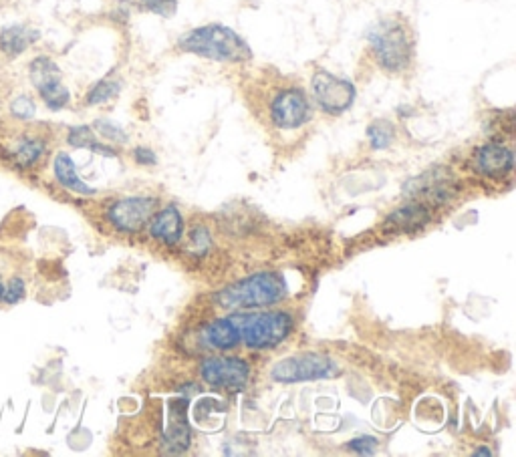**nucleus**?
I'll return each mask as SVG.
<instances>
[{"instance_id": "obj_5", "label": "nucleus", "mask_w": 516, "mask_h": 457, "mask_svg": "<svg viewBox=\"0 0 516 457\" xmlns=\"http://www.w3.org/2000/svg\"><path fill=\"white\" fill-rule=\"evenodd\" d=\"M341 373V367L337 361L323 353H303L287 357L273 365L271 377L277 383H307V381H321V379H333Z\"/></svg>"}, {"instance_id": "obj_14", "label": "nucleus", "mask_w": 516, "mask_h": 457, "mask_svg": "<svg viewBox=\"0 0 516 457\" xmlns=\"http://www.w3.org/2000/svg\"><path fill=\"white\" fill-rule=\"evenodd\" d=\"M200 339L206 347L218 349V351H230L240 345V327H238V315L216 319L210 325H206L200 333Z\"/></svg>"}, {"instance_id": "obj_3", "label": "nucleus", "mask_w": 516, "mask_h": 457, "mask_svg": "<svg viewBox=\"0 0 516 457\" xmlns=\"http://www.w3.org/2000/svg\"><path fill=\"white\" fill-rule=\"evenodd\" d=\"M367 41L377 65L383 71L402 73L412 65L414 39L408 25L402 19L390 17L377 21L369 29Z\"/></svg>"}, {"instance_id": "obj_2", "label": "nucleus", "mask_w": 516, "mask_h": 457, "mask_svg": "<svg viewBox=\"0 0 516 457\" xmlns=\"http://www.w3.org/2000/svg\"><path fill=\"white\" fill-rule=\"evenodd\" d=\"M178 47L184 53L198 55L216 63H246L252 59L248 43L224 25H204L186 33Z\"/></svg>"}, {"instance_id": "obj_17", "label": "nucleus", "mask_w": 516, "mask_h": 457, "mask_svg": "<svg viewBox=\"0 0 516 457\" xmlns=\"http://www.w3.org/2000/svg\"><path fill=\"white\" fill-rule=\"evenodd\" d=\"M45 154H47V141L39 135H21L9 147L11 160L23 170L37 166Z\"/></svg>"}, {"instance_id": "obj_8", "label": "nucleus", "mask_w": 516, "mask_h": 457, "mask_svg": "<svg viewBox=\"0 0 516 457\" xmlns=\"http://www.w3.org/2000/svg\"><path fill=\"white\" fill-rule=\"evenodd\" d=\"M311 91L317 105L327 115H341L355 103L357 89L351 81L341 79L329 71H317L311 79Z\"/></svg>"}, {"instance_id": "obj_18", "label": "nucleus", "mask_w": 516, "mask_h": 457, "mask_svg": "<svg viewBox=\"0 0 516 457\" xmlns=\"http://www.w3.org/2000/svg\"><path fill=\"white\" fill-rule=\"evenodd\" d=\"M53 174H55V180L71 194H79V196H95L97 190L87 186L79 174H77V166L73 162V158L69 154H65V151H59V154L55 156L53 160Z\"/></svg>"}, {"instance_id": "obj_25", "label": "nucleus", "mask_w": 516, "mask_h": 457, "mask_svg": "<svg viewBox=\"0 0 516 457\" xmlns=\"http://www.w3.org/2000/svg\"><path fill=\"white\" fill-rule=\"evenodd\" d=\"M25 296H27V286H25V280H23V278L15 276V278H11V280L5 284L3 302H7V304H17V302H21Z\"/></svg>"}, {"instance_id": "obj_10", "label": "nucleus", "mask_w": 516, "mask_h": 457, "mask_svg": "<svg viewBox=\"0 0 516 457\" xmlns=\"http://www.w3.org/2000/svg\"><path fill=\"white\" fill-rule=\"evenodd\" d=\"M154 198H123L107 208V222L121 234H138L156 210Z\"/></svg>"}, {"instance_id": "obj_11", "label": "nucleus", "mask_w": 516, "mask_h": 457, "mask_svg": "<svg viewBox=\"0 0 516 457\" xmlns=\"http://www.w3.org/2000/svg\"><path fill=\"white\" fill-rule=\"evenodd\" d=\"M454 190V176L446 168H436L410 180L404 188V196L412 200H426L430 204H446L452 200Z\"/></svg>"}, {"instance_id": "obj_15", "label": "nucleus", "mask_w": 516, "mask_h": 457, "mask_svg": "<svg viewBox=\"0 0 516 457\" xmlns=\"http://www.w3.org/2000/svg\"><path fill=\"white\" fill-rule=\"evenodd\" d=\"M150 234L164 246H176L184 234V218L176 206H166L154 218H150Z\"/></svg>"}, {"instance_id": "obj_26", "label": "nucleus", "mask_w": 516, "mask_h": 457, "mask_svg": "<svg viewBox=\"0 0 516 457\" xmlns=\"http://www.w3.org/2000/svg\"><path fill=\"white\" fill-rule=\"evenodd\" d=\"M146 11L160 15V17H172L178 9V0H142Z\"/></svg>"}, {"instance_id": "obj_6", "label": "nucleus", "mask_w": 516, "mask_h": 457, "mask_svg": "<svg viewBox=\"0 0 516 457\" xmlns=\"http://www.w3.org/2000/svg\"><path fill=\"white\" fill-rule=\"evenodd\" d=\"M313 117V105L299 87H283L269 101V119L275 129L295 131Z\"/></svg>"}, {"instance_id": "obj_7", "label": "nucleus", "mask_w": 516, "mask_h": 457, "mask_svg": "<svg viewBox=\"0 0 516 457\" xmlns=\"http://www.w3.org/2000/svg\"><path fill=\"white\" fill-rule=\"evenodd\" d=\"M29 79L51 111H61L71 103V93L63 83L61 69L51 57H35L29 65Z\"/></svg>"}, {"instance_id": "obj_1", "label": "nucleus", "mask_w": 516, "mask_h": 457, "mask_svg": "<svg viewBox=\"0 0 516 457\" xmlns=\"http://www.w3.org/2000/svg\"><path fill=\"white\" fill-rule=\"evenodd\" d=\"M287 284L277 272H256L250 274L216 294L218 307L226 311H254L267 309L283 300Z\"/></svg>"}, {"instance_id": "obj_22", "label": "nucleus", "mask_w": 516, "mask_h": 457, "mask_svg": "<svg viewBox=\"0 0 516 457\" xmlns=\"http://www.w3.org/2000/svg\"><path fill=\"white\" fill-rule=\"evenodd\" d=\"M119 93H121V81L107 77V79H101L99 83H95V85L89 89V93H87V97H85V103L91 105V107L103 105V103L115 99Z\"/></svg>"}, {"instance_id": "obj_21", "label": "nucleus", "mask_w": 516, "mask_h": 457, "mask_svg": "<svg viewBox=\"0 0 516 457\" xmlns=\"http://www.w3.org/2000/svg\"><path fill=\"white\" fill-rule=\"evenodd\" d=\"M367 139H369L371 149H375V151L387 149L396 139V127L392 121H387V119H375L367 127Z\"/></svg>"}, {"instance_id": "obj_31", "label": "nucleus", "mask_w": 516, "mask_h": 457, "mask_svg": "<svg viewBox=\"0 0 516 457\" xmlns=\"http://www.w3.org/2000/svg\"><path fill=\"white\" fill-rule=\"evenodd\" d=\"M474 455H490V449H478L474 451Z\"/></svg>"}, {"instance_id": "obj_12", "label": "nucleus", "mask_w": 516, "mask_h": 457, "mask_svg": "<svg viewBox=\"0 0 516 457\" xmlns=\"http://www.w3.org/2000/svg\"><path fill=\"white\" fill-rule=\"evenodd\" d=\"M188 399L168 403V419L162 433V447L166 453H184L192 443V431L186 419Z\"/></svg>"}, {"instance_id": "obj_9", "label": "nucleus", "mask_w": 516, "mask_h": 457, "mask_svg": "<svg viewBox=\"0 0 516 457\" xmlns=\"http://www.w3.org/2000/svg\"><path fill=\"white\" fill-rule=\"evenodd\" d=\"M200 375L210 387L240 391L250 379V367L238 357H208L200 365Z\"/></svg>"}, {"instance_id": "obj_19", "label": "nucleus", "mask_w": 516, "mask_h": 457, "mask_svg": "<svg viewBox=\"0 0 516 457\" xmlns=\"http://www.w3.org/2000/svg\"><path fill=\"white\" fill-rule=\"evenodd\" d=\"M39 39L41 33L37 29H31L27 25H9L0 31V51L7 57H19L29 51Z\"/></svg>"}, {"instance_id": "obj_27", "label": "nucleus", "mask_w": 516, "mask_h": 457, "mask_svg": "<svg viewBox=\"0 0 516 457\" xmlns=\"http://www.w3.org/2000/svg\"><path fill=\"white\" fill-rule=\"evenodd\" d=\"M210 232L204 228V226H198V228H194L192 230V234H190V246H192V250L196 252V254H206L208 252V248H210Z\"/></svg>"}, {"instance_id": "obj_29", "label": "nucleus", "mask_w": 516, "mask_h": 457, "mask_svg": "<svg viewBox=\"0 0 516 457\" xmlns=\"http://www.w3.org/2000/svg\"><path fill=\"white\" fill-rule=\"evenodd\" d=\"M134 160L142 166H156L158 164V156L154 154L150 147H144V145L134 149Z\"/></svg>"}, {"instance_id": "obj_4", "label": "nucleus", "mask_w": 516, "mask_h": 457, "mask_svg": "<svg viewBox=\"0 0 516 457\" xmlns=\"http://www.w3.org/2000/svg\"><path fill=\"white\" fill-rule=\"evenodd\" d=\"M240 343L250 351H267L285 343L295 327V319L287 311H267L254 315H238Z\"/></svg>"}, {"instance_id": "obj_30", "label": "nucleus", "mask_w": 516, "mask_h": 457, "mask_svg": "<svg viewBox=\"0 0 516 457\" xmlns=\"http://www.w3.org/2000/svg\"><path fill=\"white\" fill-rule=\"evenodd\" d=\"M5 280H3V276H0V302H3V294H5Z\"/></svg>"}, {"instance_id": "obj_28", "label": "nucleus", "mask_w": 516, "mask_h": 457, "mask_svg": "<svg viewBox=\"0 0 516 457\" xmlns=\"http://www.w3.org/2000/svg\"><path fill=\"white\" fill-rule=\"evenodd\" d=\"M377 445H379V441H377L375 437H371V435H363V437L353 439L347 447H349L351 451L361 453V455H369V453H373V451L377 449Z\"/></svg>"}, {"instance_id": "obj_24", "label": "nucleus", "mask_w": 516, "mask_h": 457, "mask_svg": "<svg viewBox=\"0 0 516 457\" xmlns=\"http://www.w3.org/2000/svg\"><path fill=\"white\" fill-rule=\"evenodd\" d=\"M93 127H95V131H97L101 137H105L107 141H113V143H125V141H127V133H125L117 123H113V121H109V119H97V121L93 123Z\"/></svg>"}, {"instance_id": "obj_16", "label": "nucleus", "mask_w": 516, "mask_h": 457, "mask_svg": "<svg viewBox=\"0 0 516 457\" xmlns=\"http://www.w3.org/2000/svg\"><path fill=\"white\" fill-rule=\"evenodd\" d=\"M432 222V212L428 210L426 204H408L392 212L385 218L387 230L398 232V234H410L426 228Z\"/></svg>"}, {"instance_id": "obj_20", "label": "nucleus", "mask_w": 516, "mask_h": 457, "mask_svg": "<svg viewBox=\"0 0 516 457\" xmlns=\"http://www.w3.org/2000/svg\"><path fill=\"white\" fill-rule=\"evenodd\" d=\"M67 143L71 147H77V149H91V151H97V154L101 156H107V158H115V149L103 145L101 141H97L93 129L89 125H75L69 129L67 133Z\"/></svg>"}, {"instance_id": "obj_13", "label": "nucleus", "mask_w": 516, "mask_h": 457, "mask_svg": "<svg viewBox=\"0 0 516 457\" xmlns=\"http://www.w3.org/2000/svg\"><path fill=\"white\" fill-rule=\"evenodd\" d=\"M474 168L484 178H506L514 168V154L502 143L480 145L474 151Z\"/></svg>"}, {"instance_id": "obj_23", "label": "nucleus", "mask_w": 516, "mask_h": 457, "mask_svg": "<svg viewBox=\"0 0 516 457\" xmlns=\"http://www.w3.org/2000/svg\"><path fill=\"white\" fill-rule=\"evenodd\" d=\"M9 111H11V115H13L15 119H19V121H31V119L37 115V103H35V99H33L31 95L21 93V95H17V97L11 101Z\"/></svg>"}]
</instances>
